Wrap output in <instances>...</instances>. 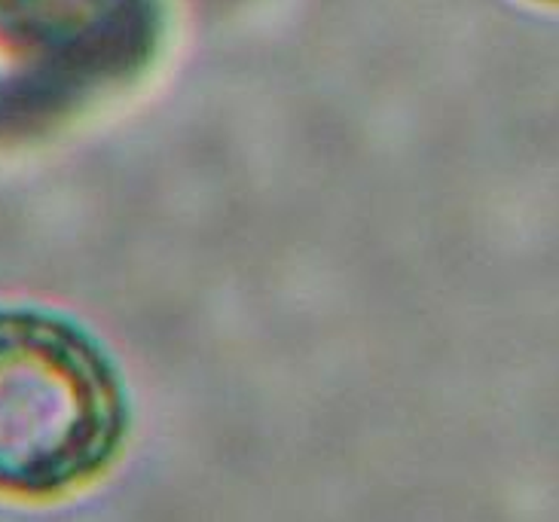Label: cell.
Masks as SVG:
<instances>
[{"label":"cell","mask_w":559,"mask_h":522,"mask_svg":"<svg viewBox=\"0 0 559 522\" xmlns=\"http://www.w3.org/2000/svg\"><path fill=\"white\" fill-rule=\"evenodd\" d=\"M105 352L74 324L0 309V493L52 498L98 477L126 434Z\"/></svg>","instance_id":"obj_1"},{"label":"cell","mask_w":559,"mask_h":522,"mask_svg":"<svg viewBox=\"0 0 559 522\" xmlns=\"http://www.w3.org/2000/svg\"><path fill=\"white\" fill-rule=\"evenodd\" d=\"M538 3H559V0H538Z\"/></svg>","instance_id":"obj_2"}]
</instances>
